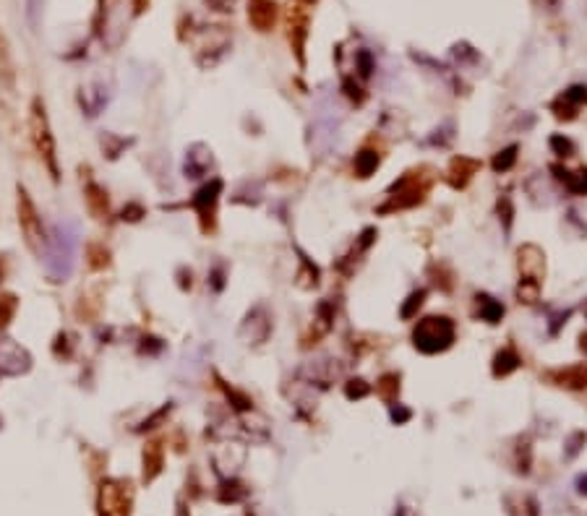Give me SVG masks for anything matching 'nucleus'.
Here are the masks:
<instances>
[{"label":"nucleus","instance_id":"nucleus-1","mask_svg":"<svg viewBox=\"0 0 587 516\" xmlns=\"http://www.w3.org/2000/svg\"><path fill=\"white\" fill-rule=\"evenodd\" d=\"M76 248H79V227L70 219L55 222L45 243V266L52 281H66L76 266Z\"/></svg>","mask_w":587,"mask_h":516},{"label":"nucleus","instance_id":"nucleus-2","mask_svg":"<svg viewBox=\"0 0 587 516\" xmlns=\"http://www.w3.org/2000/svg\"><path fill=\"white\" fill-rule=\"evenodd\" d=\"M412 341L415 347L425 355H436L444 352L446 347H452L454 341V324L446 316H428L418 321V326L412 331Z\"/></svg>","mask_w":587,"mask_h":516},{"label":"nucleus","instance_id":"nucleus-3","mask_svg":"<svg viewBox=\"0 0 587 516\" xmlns=\"http://www.w3.org/2000/svg\"><path fill=\"white\" fill-rule=\"evenodd\" d=\"M29 128H32V141H35L37 154L45 159L47 170L52 172V177L58 180V154H55V139L50 130V120H47L45 105L35 99L32 105V115H29Z\"/></svg>","mask_w":587,"mask_h":516},{"label":"nucleus","instance_id":"nucleus-4","mask_svg":"<svg viewBox=\"0 0 587 516\" xmlns=\"http://www.w3.org/2000/svg\"><path fill=\"white\" fill-rule=\"evenodd\" d=\"M131 482L102 480L97 493V516H131Z\"/></svg>","mask_w":587,"mask_h":516},{"label":"nucleus","instance_id":"nucleus-5","mask_svg":"<svg viewBox=\"0 0 587 516\" xmlns=\"http://www.w3.org/2000/svg\"><path fill=\"white\" fill-rule=\"evenodd\" d=\"M19 224H21V232L26 237V246L35 253H42V248L47 243L45 230H42V217L37 214V206L32 204L29 193L23 188H19Z\"/></svg>","mask_w":587,"mask_h":516},{"label":"nucleus","instance_id":"nucleus-6","mask_svg":"<svg viewBox=\"0 0 587 516\" xmlns=\"http://www.w3.org/2000/svg\"><path fill=\"white\" fill-rule=\"evenodd\" d=\"M32 368V355L11 337H0V375H23Z\"/></svg>","mask_w":587,"mask_h":516},{"label":"nucleus","instance_id":"nucleus-7","mask_svg":"<svg viewBox=\"0 0 587 516\" xmlns=\"http://www.w3.org/2000/svg\"><path fill=\"white\" fill-rule=\"evenodd\" d=\"M269 331H271V316L267 313L264 305H256L246 316V321L240 324L238 337L246 341V344H261V341H267Z\"/></svg>","mask_w":587,"mask_h":516},{"label":"nucleus","instance_id":"nucleus-8","mask_svg":"<svg viewBox=\"0 0 587 516\" xmlns=\"http://www.w3.org/2000/svg\"><path fill=\"white\" fill-rule=\"evenodd\" d=\"M220 193H222V180H217V177H214V180L201 188L199 193L193 196V201H191V206L199 211L204 230H209L211 227V217H214V206H217Z\"/></svg>","mask_w":587,"mask_h":516},{"label":"nucleus","instance_id":"nucleus-9","mask_svg":"<svg viewBox=\"0 0 587 516\" xmlns=\"http://www.w3.org/2000/svg\"><path fill=\"white\" fill-rule=\"evenodd\" d=\"M211 164H214V157H211L209 146L206 143H193L186 152V167H183V172H186V177L196 180V177H204L209 172Z\"/></svg>","mask_w":587,"mask_h":516},{"label":"nucleus","instance_id":"nucleus-10","mask_svg":"<svg viewBox=\"0 0 587 516\" xmlns=\"http://www.w3.org/2000/svg\"><path fill=\"white\" fill-rule=\"evenodd\" d=\"M248 16H251V21L264 32V29H269L271 21H274V3H269V0H251Z\"/></svg>","mask_w":587,"mask_h":516},{"label":"nucleus","instance_id":"nucleus-11","mask_svg":"<svg viewBox=\"0 0 587 516\" xmlns=\"http://www.w3.org/2000/svg\"><path fill=\"white\" fill-rule=\"evenodd\" d=\"M475 303H478V316L483 321H488V324H499L501 316H504V305L499 300H493L491 295H478Z\"/></svg>","mask_w":587,"mask_h":516},{"label":"nucleus","instance_id":"nucleus-12","mask_svg":"<svg viewBox=\"0 0 587 516\" xmlns=\"http://www.w3.org/2000/svg\"><path fill=\"white\" fill-rule=\"evenodd\" d=\"M86 204H89V211H92L97 219H102L107 214V193L97 183L86 186Z\"/></svg>","mask_w":587,"mask_h":516},{"label":"nucleus","instance_id":"nucleus-13","mask_svg":"<svg viewBox=\"0 0 587 516\" xmlns=\"http://www.w3.org/2000/svg\"><path fill=\"white\" fill-rule=\"evenodd\" d=\"M107 94L102 89H81V107L86 110V115L94 117L99 115V110L105 107Z\"/></svg>","mask_w":587,"mask_h":516},{"label":"nucleus","instance_id":"nucleus-14","mask_svg":"<svg viewBox=\"0 0 587 516\" xmlns=\"http://www.w3.org/2000/svg\"><path fill=\"white\" fill-rule=\"evenodd\" d=\"M517 368H519V357H517V352L512 347L501 350L496 355V360H493V375H509Z\"/></svg>","mask_w":587,"mask_h":516},{"label":"nucleus","instance_id":"nucleus-15","mask_svg":"<svg viewBox=\"0 0 587 516\" xmlns=\"http://www.w3.org/2000/svg\"><path fill=\"white\" fill-rule=\"evenodd\" d=\"M162 467V451H160V444L146 446L144 451V480H154V475Z\"/></svg>","mask_w":587,"mask_h":516},{"label":"nucleus","instance_id":"nucleus-16","mask_svg":"<svg viewBox=\"0 0 587 516\" xmlns=\"http://www.w3.org/2000/svg\"><path fill=\"white\" fill-rule=\"evenodd\" d=\"M559 386H569V388H585L587 386V370L585 365H575V368H566L559 373Z\"/></svg>","mask_w":587,"mask_h":516},{"label":"nucleus","instance_id":"nucleus-17","mask_svg":"<svg viewBox=\"0 0 587 516\" xmlns=\"http://www.w3.org/2000/svg\"><path fill=\"white\" fill-rule=\"evenodd\" d=\"M376 167H378V157H376V152H360L358 157H355V170H358V175L360 177H368L371 172H374Z\"/></svg>","mask_w":587,"mask_h":516},{"label":"nucleus","instance_id":"nucleus-18","mask_svg":"<svg viewBox=\"0 0 587 516\" xmlns=\"http://www.w3.org/2000/svg\"><path fill=\"white\" fill-rule=\"evenodd\" d=\"M564 186H566L569 193H575V196H585L587 193V170L585 167H582L579 172H575V175H566Z\"/></svg>","mask_w":587,"mask_h":516},{"label":"nucleus","instance_id":"nucleus-19","mask_svg":"<svg viewBox=\"0 0 587 516\" xmlns=\"http://www.w3.org/2000/svg\"><path fill=\"white\" fill-rule=\"evenodd\" d=\"M514 162H517V146H509V149L496 154V159H493V170H496V172H506V170H512V164Z\"/></svg>","mask_w":587,"mask_h":516},{"label":"nucleus","instance_id":"nucleus-20","mask_svg":"<svg viewBox=\"0 0 587 516\" xmlns=\"http://www.w3.org/2000/svg\"><path fill=\"white\" fill-rule=\"evenodd\" d=\"M16 313V297L13 295H3L0 297V328L8 326V321L13 318Z\"/></svg>","mask_w":587,"mask_h":516},{"label":"nucleus","instance_id":"nucleus-21","mask_svg":"<svg viewBox=\"0 0 587 516\" xmlns=\"http://www.w3.org/2000/svg\"><path fill=\"white\" fill-rule=\"evenodd\" d=\"M368 391H371V386L365 381H360V378H352V381H347V386H345L347 399H363L368 397Z\"/></svg>","mask_w":587,"mask_h":516},{"label":"nucleus","instance_id":"nucleus-22","mask_svg":"<svg viewBox=\"0 0 587 516\" xmlns=\"http://www.w3.org/2000/svg\"><path fill=\"white\" fill-rule=\"evenodd\" d=\"M423 297H425V290L412 292L410 297H407V303L402 305V310H399V313H402V318H412V316H415V310H418V308L423 305Z\"/></svg>","mask_w":587,"mask_h":516},{"label":"nucleus","instance_id":"nucleus-23","mask_svg":"<svg viewBox=\"0 0 587 516\" xmlns=\"http://www.w3.org/2000/svg\"><path fill=\"white\" fill-rule=\"evenodd\" d=\"M551 149L559 157H572L575 154V143L566 139V136H551Z\"/></svg>","mask_w":587,"mask_h":516},{"label":"nucleus","instance_id":"nucleus-24","mask_svg":"<svg viewBox=\"0 0 587 516\" xmlns=\"http://www.w3.org/2000/svg\"><path fill=\"white\" fill-rule=\"evenodd\" d=\"M358 70H360V76H363V79L371 76V70H374V60H371V52H368V50H360V52H358Z\"/></svg>","mask_w":587,"mask_h":516},{"label":"nucleus","instance_id":"nucleus-25","mask_svg":"<svg viewBox=\"0 0 587 516\" xmlns=\"http://www.w3.org/2000/svg\"><path fill=\"white\" fill-rule=\"evenodd\" d=\"M585 441H587L585 433H575V435H572V438H569V451H566V459L575 457L577 451H579V446H577V444H585Z\"/></svg>","mask_w":587,"mask_h":516},{"label":"nucleus","instance_id":"nucleus-26","mask_svg":"<svg viewBox=\"0 0 587 516\" xmlns=\"http://www.w3.org/2000/svg\"><path fill=\"white\" fill-rule=\"evenodd\" d=\"M144 217V209H141L139 204H131L128 209H123V219H128V222H136Z\"/></svg>","mask_w":587,"mask_h":516},{"label":"nucleus","instance_id":"nucleus-27","mask_svg":"<svg viewBox=\"0 0 587 516\" xmlns=\"http://www.w3.org/2000/svg\"><path fill=\"white\" fill-rule=\"evenodd\" d=\"M410 417H412L410 410H405V407H399V404H397V407H392V420L397 422V425H399V422H407Z\"/></svg>","mask_w":587,"mask_h":516},{"label":"nucleus","instance_id":"nucleus-28","mask_svg":"<svg viewBox=\"0 0 587 516\" xmlns=\"http://www.w3.org/2000/svg\"><path fill=\"white\" fill-rule=\"evenodd\" d=\"M211 287H214L217 292H220V290L224 287V271H222V266H217V269L211 271Z\"/></svg>","mask_w":587,"mask_h":516},{"label":"nucleus","instance_id":"nucleus-29","mask_svg":"<svg viewBox=\"0 0 587 516\" xmlns=\"http://www.w3.org/2000/svg\"><path fill=\"white\" fill-rule=\"evenodd\" d=\"M577 490L582 493V495H587V475H579V477H577Z\"/></svg>","mask_w":587,"mask_h":516},{"label":"nucleus","instance_id":"nucleus-30","mask_svg":"<svg viewBox=\"0 0 587 516\" xmlns=\"http://www.w3.org/2000/svg\"><path fill=\"white\" fill-rule=\"evenodd\" d=\"M0 425H3V420H0Z\"/></svg>","mask_w":587,"mask_h":516}]
</instances>
